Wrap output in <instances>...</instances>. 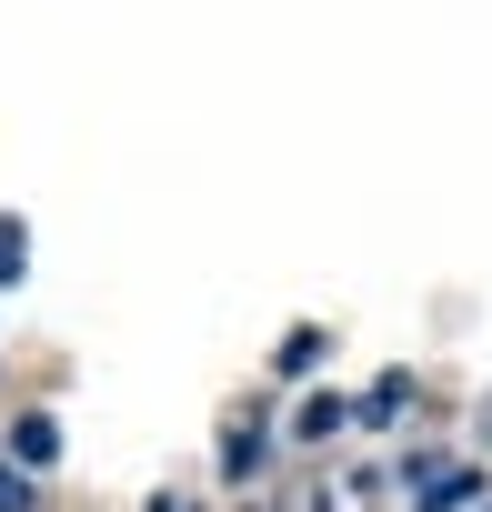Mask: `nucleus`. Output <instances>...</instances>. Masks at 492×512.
Listing matches in <instances>:
<instances>
[{
  "label": "nucleus",
  "instance_id": "f03ea898",
  "mask_svg": "<svg viewBox=\"0 0 492 512\" xmlns=\"http://www.w3.org/2000/svg\"><path fill=\"white\" fill-rule=\"evenodd\" d=\"M482 492V472H432L422 482V512H452V502H472Z\"/></svg>",
  "mask_w": 492,
  "mask_h": 512
},
{
  "label": "nucleus",
  "instance_id": "7ed1b4c3",
  "mask_svg": "<svg viewBox=\"0 0 492 512\" xmlns=\"http://www.w3.org/2000/svg\"><path fill=\"white\" fill-rule=\"evenodd\" d=\"M332 422H342V402H332V392H312V402H302V412H292V432H312V442H322V432H332Z\"/></svg>",
  "mask_w": 492,
  "mask_h": 512
},
{
  "label": "nucleus",
  "instance_id": "f257e3e1",
  "mask_svg": "<svg viewBox=\"0 0 492 512\" xmlns=\"http://www.w3.org/2000/svg\"><path fill=\"white\" fill-rule=\"evenodd\" d=\"M51 452H61L51 412H21V422H11V462H51Z\"/></svg>",
  "mask_w": 492,
  "mask_h": 512
},
{
  "label": "nucleus",
  "instance_id": "39448f33",
  "mask_svg": "<svg viewBox=\"0 0 492 512\" xmlns=\"http://www.w3.org/2000/svg\"><path fill=\"white\" fill-rule=\"evenodd\" d=\"M0 282H21V221H0Z\"/></svg>",
  "mask_w": 492,
  "mask_h": 512
},
{
  "label": "nucleus",
  "instance_id": "20e7f679",
  "mask_svg": "<svg viewBox=\"0 0 492 512\" xmlns=\"http://www.w3.org/2000/svg\"><path fill=\"white\" fill-rule=\"evenodd\" d=\"M0 512H31V482H21V462H0Z\"/></svg>",
  "mask_w": 492,
  "mask_h": 512
}]
</instances>
